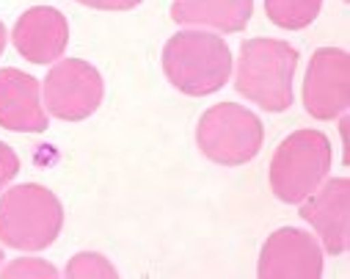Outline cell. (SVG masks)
I'll list each match as a JSON object with an SVG mask.
<instances>
[{"instance_id": "cell-19", "label": "cell", "mask_w": 350, "mask_h": 279, "mask_svg": "<svg viewBox=\"0 0 350 279\" xmlns=\"http://www.w3.org/2000/svg\"><path fill=\"white\" fill-rule=\"evenodd\" d=\"M0 263H3V252H0Z\"/></svg>"}, {"instance_id": "cell-14", "label": "cell", "mask_w": 350, "mask_h": 279, "mask_svg": "<svg viewBox=\"0 0 350 279\" xmlns=\"http://www.w3.org/2000/svg\"><path fill=\"white\" fill-rule=\"evenodd\" d=\"M119 271L97 252H80L69 260L66 265V276H77V279H89V276H103V279H113Z\"/></svg>"}, {"instance_id": "cell-6", "label": "cell", "mask_w": 350, "mask_h": 279, "mask_svg": "<svg viewBox=\"0 0 350 279\" xmlns=\"http://www.w3.org/2000/svg\"><path fill=\"white\" fill-rule=\"evenodd\" d=\"M44 111L64 122L92 117L105 95L100 72L80 58L58 61L44 80Z\"/></svg>"}, {"instance_id": "cell-11", "label": "cell", "mask_w": 350, "mask_h": 279, "mask_svg": "<svg viewBox=\"0 0 350 279\" xmlns=\"http://www.w3.org/2000/svg\"><path fill=\"white\" fill-rule=\"evenodd\" d=\"M12 39H14L17 53L25 56V61L50 64L64 56L66 42H69V25L58 9L33 6L17 20Z\"/></svg>"}, {"instance_id": "cell-5", "label": "cell", "mask_w": 350, "mask_h": 279, "mask_svg": "<svg viewBox=\"0 0 350 279\" xmlns=\"http://www.w3.org/2000/svg\"><path fill=\"white\" fill-rule=\"evenodd\" d=\"M262 138H265V130L256 114L234 103L213 106L196 128L199 149L221 166H243L254 160L262 149Z\"/></svg>"}, {"instance_id": "cell-16", "label": "cell", "mask_w": 350, "mask_h": 279, "mask_svg": "<svg viewBox=\"0 0 350 279\" xmlns=\"http://www.w3.org/2000/svg\"><path fill=\"white\" fill-rule=\"evenodd\" d=\"M17 171H20V158H17V152H14L9 144L0 141V194H3V189L17 177Z\"/></svg>"}, {"instance_id": "cell-13", "label": "cell", "mask_w": 350, "mask_h": 279, "mask_svg": "<svg viewBox=\"0 0 350 279\" xmlns=\"http://www.w3.org/2000/svg\"><path fill=\"white\" fill-rule=\"evenodd\" d=\"M323 0H265V12L273 25L284 31H301L320 14Z\"/></svg>"}, {"instance_id": "cell-3", "label": "cell", "mask_w": 350, "mask_h": 279, "mask_svg": "<svg viewBox=\"0 0 350 279\" xmlns=\"http://www.w3.org/2000/svg\"><path fill=\"white\" fill-rule=\"evenodd\" d=\"M64 227V208L58 197L36 182L6 191L0 199V241L20 252L47 249Z\"/></svg>"}, {"instance_id": "cell-12", "label": "cell", "mask_w": 350, "mask_h": 279, "mask_svg": "<svg viewBox=\"0 0 350 279\" xmlns=\"http://www.w3.org/2000/svg\"><path fill=\"white\" fill-rule=\"evenodd\" d=\"M168 14L180 25H207L224 34H237L254 14V0H177Z\"/></svg>"}, {"instance_id": "cell-4", "label": "cell", "mask_w": 350, "mask_h": 279, "mask_svg": "<svg viewBox=\"0 0 350 279\" xmlns=\"http://www.w3.org/2000/svg\"><path fill=\"white\" fill-rule=\"evenodd\" d=\"M331 169V141L320 130L287 136L271 160V189L279 202L301 205Z\"/></svg>"}, {"instance_id": "cell-15", "label": "cell", "mask_w": 350, "mask_h": 279, "mask_svg": "<svg viewBox=\"0 0 350 279\" xmlns=\"http://www.w3.org/2000/svg\"><path fill=\"white\" fill-rule=\"evenodd\" d=\"M3 276H9V279H14V276H33V279H53V276H58V268L55 265H50L47 260H42V257H17V260H12L6 268H3Z\"/></svg>"}, {"instance_id": "cell-2", "label": "cell", "mask_w": 350, "mask_h": 279, "mask_svg": "<svg viewBox=\"0 0 350 279\" xmlns=\"http://www.w3.org/2000/svg\"><path fill=\"white\" fill-rule=\"evenodd\" d=\"M163 72L183 95L207 97L229 80L232 50L215 34L180 31L163 47Z\"/></svg>"}, {"instance_id": "cell-17", "label": "cell", "mask_w": 350, "mask_h": 279, "mask_svg": "<svg viewBox=\"0 0 350 279\" xmlns=\"http://www.w3.org/2000/svg\"><path fill=\"white\" fill-rule=\"evenodd\" d=\"M77 3L89 6V9H100V12H130L141 0H77Z\"/></svg>"}, {"instance_id": "cell-9", "label": "cell", "mask_w": 350, "mask_h": 279, "mask_svg": "<svg viewBox=\"0 0 350 279\" xmlns=\"http://www.w3.org/2000/svg\"><path fill=\"white\" fill-rule=\"evenodd\" d=\"M301 219L309 221L328 254H342L350 246V180L334 177L320 182L301 202Z\"/></svg>"}, {"instance_id": "cell-18", "label": "cell", "mask_w": 350, "mask_h": 279, "mask_svg": "<svg viewBox=\"0 0 350 279\" xmlns=\"http://www.w3.org/2000/svg\"><path fill=\"white\" fill-rule=\"evenodd\" d=\"M6 39H9L6 36V25L0 23V56H3V50H6Z\"/></svg>"}, {"instance_id": "cell-7", "label": "cell", "mask_w": 350, "mask_h": 279, "mask_svg": "<svg viewBox=\"0 0 350 279\" xmlns=\"http://www.w3.org/2000/svg\"><path fill=\"white\" fill-rule=\"evenodd\" d=\"M350 106V58L339 47H320L312 56L304 80V108L309 117L328 122Z\"/></svg>"}, {"instance_id": "cell-10", "label": "cell", "mask_w": 350, "mask_h": 279, "mask_svg": "<svg viewBox=\"0 0 350 279\" xmlns=\"http://www.w3.org/2000/svg\"><path fill=\"white\" fill-rule=\"evenodd\" d=\"M0 128L14 133L47 130L42 86L33 75L20 69H0Z\"/></svg>"}, {"instance_id": "cell-1", "label": "cell", "mask_w": 350, "mask_h": 279, "mask_svg": "<svg viewBox=\"0 0 350 279\" xmlns=\"http://www.w3.org/2000/svg\"><path fill=\"white\" fill-rule=\"evenodd\" d=\"M298 69V50L279 39H248L240 47L234 88L259 108L282 114L293 106V77Z\"/></svg>"}, {"instance_id": "cell-8", "label": "cell", "mask_w": 350, "mask_h": 279, "mask_svg": "<svg viewBox=\"0 0 350 279\" xmlns=\"http://www.w3.org/2000/svg\"><path fill=\"white\" fill-rule=\"evenodd\" d=\"M256 274L262 279H317L323 274V249L304 230H276L259 252Z\"/></svg>"}]
</instances>
